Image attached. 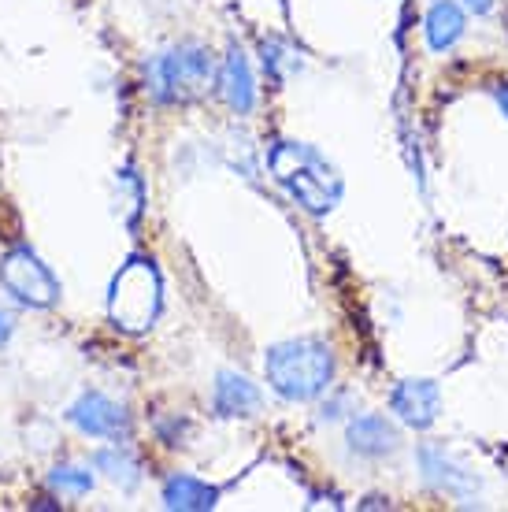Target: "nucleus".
Segmentation results:
<instances>
[{"label": "nucleus", "instance_id": "obj_1", "mask_svg": "<svg viewBox=\"0 0 508 512\" xmlns=\"http://www.w3.org/2000/svg\"><path fill=\"white\" fill-rule=\"evenodd\" d=\"M267 171L286 190V197H290L293 205L301 208V212H308V216L323 219L342 205L345 197L342 171L312 141H293V138L271 141V149H267Z\"/></svg>", "mask_w": 508, "mask_h": 512}, {"label": "nucleus", "instance_id": "obj_2", "mask_svg": "<svg viewBox=\"0 0 508 512\" xmlns=\"http://www.w3.org/2000/svg\"><path fill=\"white\" fill-rule=\"evenodd\" d=\"M334 372H338L334 349L323 338H286L267 346L264 353L267 386L290 405L323 397L334 386Z\"/></svg>", "mask_w": 508, "mask_h": 512}, {"label": "nucleus", "instance_id": "obj_3", "mask_svg": "<svg viewBox=\"0 0 508 512\" xmlns=\"http://www.w3.org/2000/svg\"><path fill=\"white\" fill-rule=\"evenodd\" d=\"M160 312H164V275L156 268V260L130 256L108 286V320L115 331L145 334L156 327Z\"/></svg>", "mask_w": 508, "mask_h": 512}, {"label": "nucleus", "instance_id": "obj_4", "mask_svg": "<svg viewBox=\"0 0 508 512\" xmlns=\"http://www.w3.org/2000/svg\"><path fill=\"white\" fill-rule=\"evenodd\" d=\"M216 86V56L201 41H178L149 64V93L160 104H193Z\"/></svg>", "mask_w": 508, "mask_h": 512}, {"label": "nucleus", "instance_id": "obj_5", "mask_svg": "<svg viewBox=\"0 0 508 512\" xmlns=\"http://www.w3.org/2000/svg\"><path fill=\"white\" fill-rule=\"evenodd\" d=\"M0 286L19 301L23 308L34 312H49L60 305V279L52 275V268L41 260L30 245H12L0 256Z\"/></svg>", "mask_w": 508, "mask_h": 512}, {"label": "nucleus", "instance_id": "obj_6", "mask_svg": "<svg viewBox=\"0 0 508 512\" xmlns=\"http://www.w3.org/2000/svg\"><path fill=\"white\" fill-rule=\"evenodd\" d=\"M67 423L78 435L101 438V442H127L134 435V420H130L127 405H119L115 397L101 390H86L67 405Z\"/></svg>", "mask_w": 508, "mask_h": 512}, {"label": "nucleus", "instance_id": "obj_7", "mask_svg": "<svg viewBox=\"0 0 508 512\" xmlns=\"http://www.w3.org/2000/svg\"><path fill=\"white\" fill-rule=\"evenodd\" d=\"M420 468H423V479H427L438 494H445V498H457V501H464V505H471V501L483 494V479L445 446H423Z\"/></svg>", "mask_w": 508, "mask_h": 512}, {"label": "nucleus", "instance_id": "obj_8", "mask_svg": "<svg viewBox=\"0 0 508 512\" xmlns=\"http://www.w3.org/2000/svg\"><path fill=\"white\" fill-rule=\"evenodd\" d=\"M390 409L405 427L427 431L442 416V390H438L434 379H401L390 390Z\"/></svg>", "mask_w": 508, "mask_h": 512}, {"label": "nucleus", "instance_id": "obj_9", "mask_svg": "<svg viewBox=\"0 0 508 512\" xmlns=\"http://www.w3.org/2000/svg\"><path fill=\"white\" fill-rule=\"evenodd\" d=\"M216 90L234 116H249L256 108V97H260L256 93V75L242 45H230L227 56L216 64Z\"/></svg>", "mask_w": 508, "mask_h": 512}, {"label": "nucleus", "instance_id": "obj_10", "mask_svg": "<svg viewBox=\"0 0 508 512\" xmlns=\"http://www.w3.org/2000/svg\"><path fill=\"white\" fill-rule=\"evenodd\" d=\"M345 446H349V453L364 457V461H382V457L397 453L401 435H397V427L386 416L368 412V416L349 420V427H345Z\"/></svg>", "mask_w": 508, "mask_h": 512}, {"label": "nucleus", "instance_id": "obj_11", "mask_svg": "<svg viewBox=\"0 0 508 512\" xmlns=\"http://www.w3.org/2000/svg\"><path fill=\"white\" fill-rule=\"evenodd\" d=\"M212 405L223 420H253L256 412L264 409V390L242 372H219Z\"/></svg>", "mask_w": 508, "mask_h": 512}, {"label": "nucleus", "instance_id": "obj_12", "mask_svg": "<svg viewBox=\"0 0 508 512\" xmlns=\"http://www.w3.org/2000/svg\"><path fill=\"white\" fill-rule=\"evenodd\" d=\"M468 34V12L460 8V0H434L423 15V38L431 52H453Z\"/></svg>", "mask_w": 508, "mask_h": 512}, {"label": "nucleus", "instance_id": "obj_13", "mask_svg": "<svg viewBox=\"0 0 508 512\" xmlns=\"http://www.w3.org/2000/svg\"><path fill=\"white\" fill-rule=\"evenodd\" d=\"M160 505L171 512H208L219 505V487L212 483H204L197 475H167L164 479V490H160Z\"/></svg>", "mask_w": 508, "mask_h": 512}, {"label": "nucleus", "instance_id": "obj_14", "mask_svg": "<svg viewBox=\"0 0 508 512\" xmlns=\"http://www.w3.org/2000/svg\"><path fill=\"white\" fill-rule=\"evenodd\" d=\"M93 472H101L108 483H115L119 490H138L141 483V461L134 457V449L127 442H112L108 449L93 453Z\"/></svg>", "mask_w": 508, "mask_h": 512}, {"label": "nucleus", "instance_id": "obj_15", "mask_svg": "<svg viewBox=\"0 0 508 512\" xmlns=\"http://www.w3.org/2000/svg\"><path fill=\"white\" fill-rule=\"evenodd\" d=\"M93 472L82 468V464H56L49 472V487L56 494H64V498H86L89 490H93Z\"/></svg>", "mask_w": 508, "mask_h": 512}, {"label": "nucleus", "instance_id": "obj_16", "mask_svg": "<svg viewBox=\"0 0 508 512\" xmlns=\"http://www.w3.org/2000/svg\"><path fill=\"white\" fill-rule=\"evenodd\" d=\"M460 8L471 15H490L497 8V0H460Z\"/></svg>", "mask_w": 508, "mask_h": 512}, {"label": "nucleus", "instance_id": "obj_17", "mask_svg": "<svg viewBox=\"0 0 508 512\" xmlns=\"http://www.w3.org/2000/svg\"><path fill=\"white\" fill-rule=\"evenodd\" d=\"M12 331H15V320H12V312H4L0 308V349L12 342Z\"/></svg>", "mask_w": 508, "mask_h": 512}, {"label": "nucleus", "instance_id": "obj_18", "mask_svg": "<svg viewBox=\"0 0 508 512\" xmlns=\"http://www.w3.org/2000/svg\"><path fill=\"white\" fill-rule=\"evenodd\" d=\"M494 101H497V108H501V116L508 119V82H497L494 86Z\"/></svg>", "mask_w": 508, "mask_h": 512}]
</instances>
